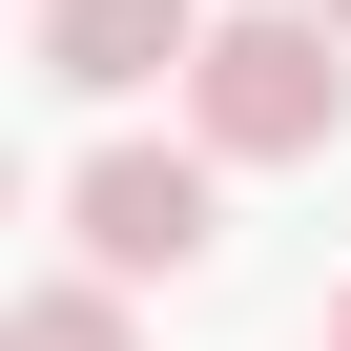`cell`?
I'll use <instances>...</instances> for the list:
<instances>
[{
  "instance_id": "obj_1",
  "label": "cell",
  "mask_w": 351,
  "mask_h": 351,
  "mask_svg": "<svg viewBox=\"0 0 351 351\" xmlns=\"http://www.w3.org/2000/svg\"><path fill=\"white\" fill-rule=\"evenodd\" d=\"M186 124H207V165H310V145L351 124V21H310V0H248V21H207Z\"/></svg>"
},
{
  "instance_id": "obj_2",
  "label": "cell",
  "mask_w": 351,
  "mask_h": 351,
  "mask_svg": "<svg viewBox=\"0 0 351 351\" xmlns=\"http://www.w3.org/2000/svg\"><path fill=\"white\" fill-rule=\"evenodd\" d=\"M62 228H83L104 289H165V269H207L228 165H207V145H83V165H62Z\"/></svg>"
},
{
  "instance_id": "obj_3",
  "label": "cell",
  "mask_w": 351,
  "mask_h": 351,
  "mask_svg": "<svg viewBox=\"0 0 351 351\" xmlns=\"http://www.w3.org/2000/svg\"><path fill=\"white\" fill-rule=\"evenodd\" d=\"M207 62V0H42V83L124 104V83H186Z\"/></svg>"
},
{
  "instance_id": "obj_4",
  "label": "cell",
  "mask_w": 351,
  "mask_h": 351,
  "mask_svg": "<svg viewBox=\"0 0 351 351\" xmlns=\"http://www.w3.org/2000/svg\"><path fill=\"white\" fill-rule=\"evenodd\" d=\"M0 351H145V330H124V289H104V269H42L21 310H0Z\"/></svg>"
},
{
  "instance_id": "obj_5",
  "label": "cell",
  "mask_w": 351,
  "mask_h": 351,
  "mask_svg": "<svg viewBox=\"0 0 351 351\" xmlns=\"http://www.w3.org/2000/svg\"><path fill=\"white\" fill-rule=\"evenodd\" d=\"M330 351H351V289H330Z\"/></svg>"
},
{
  "instance_id": "obj_6",
  "label": "cell",
  "mask_w": 351,
  "mask_h": 351,
  "mask_svg": "<svg viewBox=\"0 0 351 351\" xmlns=\"http://www.w3.org/2000/svg\"><path fill=\"white\" fill-rule=\"evenodd\" d=\"M310 21H351V0H310Z\"/></svg>"
}]
</instances>
